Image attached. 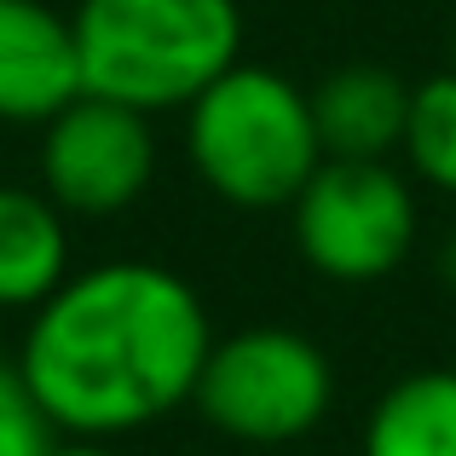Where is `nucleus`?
Returning <instances> with one entry per match:
<instances>
[{
	"instance_id": "nucleus-1",
	"label": "nucleus",
	"mask_w": 456,
	"mask_h": 456,
	"mask_svg": "<svg viewBox=\"0 0 456 456\" xmlns=\"http://www.w3.org/2000/svg\"><path fill=\"white\" fill-rule=\"evenodd\" d=\"M208 346V312L179 272L104 260L35 306L18 364L58 434L116 439L179 411L197 393Z\"/></svg>"
},
{
	"instance_id": "nucleus-2",
	"label": "nucleus",
	"mask_w": 456,
	"mask_h": 456,
	"mask_svg": "<svg viewBox=\"0 0 456 456\" xmlns=\"http://www.w3.org/2000/svg\"><path fill=\"white\" fill-rule=\"evenodd\" d=\"M81 87L134 110H174L243 58L237 0H81Z\"/></svg>"
},
{
	"instance_id": "nucleus-3",
	"label": "nucleus",
	"mask_w": 456,
	"mask_h": 456,
	"mask_svg": "<svg viewBox=\"0 0 456 456\" xmlns=\"http://www.w3.org/2000/svg\"><path fill=\"white\" fill-rule=\"evenodd\" d=\"M185 110L191 167L232 208H289L323 162L312 93H301L283 69L237 58Z\"/></svg>"
},
{
	"instance_id": "nucleus-4",
	"label": "nucleus",
	"mask_w": 456,
	"mask_h": 456,
	"mask_svg": "<svg viewBox=\"0 0 456 456\" xmlns=\"http://www.w3.org/2000/svg\"><path fill=\"white\" fill-rule=\"evenodd\" d=\"M191 404L225 439L289 445L330 416L335 370L323 346L295 330H237L208 346Z\"/></svg>"
},
{
	"instance_id": "nucleus-5",
	"label": "nucleus",
	"mask_w": 456,
	"mask_h": 456,
	"mask_svg": "<svg viewBox=\"0 0 456 456\" xmlns=\"http://www.w3.org/2000/svg\"><path fill=\"white\" fill-rule=\"evenodd\" d=\"M295 248L318 278L376 283L416 243V191L393 162L323 156L318 174L289 202Z\"/></svg>"
},
{
	"instance_id": "nucleus-6",
	"label": "nucleus",
	"mask_w": 456,
	"mask_h": 456,
	"mask_svg": "<svg viewBox=\"0 0 456 456\" xmlns=\"http://www.w3.org/2000/svg\"><path fill=\"white\" fill-rule=\"evenodd\" d=\"M156 174V134L151 116L134 104L81 93L46 122L41 134V191L64 214H122L145 197Z\"/></svg>"
},
{
	"instance_id": "nucleus-7",
	"label": "nucleus",
	"mask_w": 456,
	"mask_h": 456,
	"mask_svg": "<svg viewBox=\"0 0 456 456\" xmlns=\"http://www.w3.org/2000/svg\"><path fill=\"white\" fill-rule=\"evenodd\" d=\"M81 93L76 23L46 0H0V122L46 127Z\"/></svg>"
},
{
	"instance_id": "nucleus-8",
	"label": "nucleus",
	"mask_w": 456,
	"mask_h": 456,
	"mask_svg": "<svg viewBox=\"0 0 456 456\" xmlns=\"http://www.w3.org/2000/svg\"><path fill=\"white\" fill-rule=\"evenodd\" d=\"M411 87L381 64H341L312 93V122H318L323 156H358V162H387L404 139Z\"/></svg>"
},
{
	"instance_id": "nucleus-9",
	"label": "nucleus",
	"mask_w": 456,
	"mask_h": 456,
	"mask_svg": "<svg viewBox=\"0 0 456 456\" xmlns=\"http://www.w3.org/2000/svg\"><path fill=\"white\" fill-rule=\"evenodd\" d=\"M69 278L64 208L46 191L0 185V306H41Z\"/></svg>"
},
{
	"instance_id": "nucleus-10",
	"label": "nucleus",
	"mask_w": 456,
	"mask_h": 456,
	"mask_svg": "<svg viewBox=\"0 0 456 456\" xmlns=\"http://www.w3.org/2000/svg\"><path fill=\"white\" fill-rule=\"evenodd\" d=\"M364 456H456V370H416L376 399Z\"/></svg>"
},
{
	"instance_id": "nucleus-11",
	"label": "nucleus",
	"mask_w": 456,
	"mask_h": 456,
	"mask_svg": "<svg viewBox=\"0 0 456 456\" xmlns=\"http://www.w3.org/2000/svg\"><path fill=\"white\" fill-rule=\"evenodd\" d=\"M399 151L422 185L456 197V69L411 87V116H404Z\"/></svg>"
},
{
	"instance_id": "nucleus-12",
	"label": "nucleus",
	"mask_w": 456,
	"mask_h": 456,
	"mask_svg": "<svg viewBox=\"0 0 456 456\" xmlns=\"http://www.w3.org/2000/svg\"><path fill=\"white\" fill-rule=\"evenodd\" d=\"M58 445L53 416L41 411L18 358H0V456H46Z\"/></svg>"
},
{
	"instance_id": "nucleus-13",
	"label": "nucleus",
	"mask_w": 456,
	"mask_h": 456,
	"mask_svg": "<svg viewBox=\"0 0 456 456\" xmlns=\"http://www.w3.org/2000/svg\"><path fill=\"white\" fill-rule=\"evenodd\" d=\"M46 456H116V451H104V439H69V445H53Z\"/></svg>"
},
{
	"instance_id": "nucleus-14",
	"label": "nucleus",
	"mask_w": 456,
	"mask_h": 456,
	"mask_svg": "<svg viewBox=\"0 0 456 456\" xmlns=\"http://www.w3.org/2000/svg\"><path fill=\"white\" fill-rule=\"evenodd\" d=\"M439 272H445V283L456 289V232L445 237V248H439Z\"/></svg>"
}]
</instances>
